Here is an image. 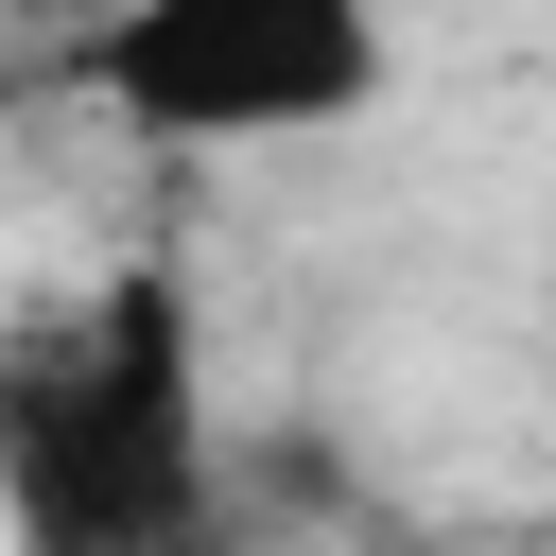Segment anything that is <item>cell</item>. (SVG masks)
I'll list each match as a JSON object with an SVG mask.
<instances>
[{"mask_svg": "<svg viewBox=\"0 0 556 556\" xmlns=\"http://www.w3.org/2000/svg\"><path fill=\"white\" fill-rule=\"evenodd\" d=\"M0 17H52V35H87V17H104V0H0Z\"/></svg>", "mask_w": 556, "mask_h": 556, "instance_id": "3", "label": "cell"}, {"mask_svg": "<svg viewBox=\"0 0 556 556\" xmlns=\"http://www.w3.org/2000/svg\"><path fill=\"white\" fill-rule=\"evenodd\" d=\"M191 469V330L156 295H70L0 348V504L35 556H174Z\"/></svg>", "mask_w": 556, "mask_h": 556, "instance_id": "2", "label": "cell"}, {"mask_svg": "<svg viewBox=\"0 0 556 556\" xmlns=\"http://www.w3.org/2000/svg\"><path fill=\"white\" fill-rule=\"evenodd\" d=\"M417 70L400 0H104L70 35V87L139 156H313L365 139Z\"/></svg>", "mask_w": 556, "mask_h": 556, "instance_id": "1", "label": "cell"}]
</instances>
